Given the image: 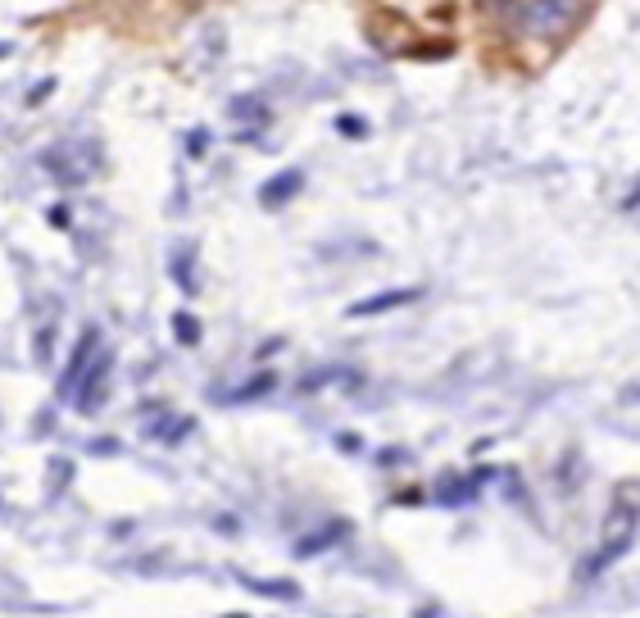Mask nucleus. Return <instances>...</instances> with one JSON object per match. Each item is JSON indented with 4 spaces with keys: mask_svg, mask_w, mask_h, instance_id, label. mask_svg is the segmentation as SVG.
Segmentation results:
<instances>
[{
    "mask_svg": "<svg viewBox=\"0 0 640 618\" xmlns=\"http://www.w3.org/2000/svg\"><path fill=\"white\" fill-rule=\"evenodd\" d=\"M173 337L182 346H201V323H195V314H186V310L173 314Z\"/></svg>",
    "mask_w": 640,
    "mask_h": 618,
    "instance_id": "obj_7",
    "label": "nucleus"
},
{
    "mask_svg": "<svg viewBox=\"0 0 640 618\" xmlns=\"http://www.w3.org/2000/svg\"><path fill=\"white\" fill-rule=\"evenodd\" d=\"M101 351V332L95 327H87L82 332V342H78V351L69 355V364H64V377H60V396H73L78 392V383H82V373H87V364H91V355Z\"/></svg>",
    "mask_w": 640,
    "mask_h": 618,
    "instance_id": "obj_1",
    "label": "nucleus"
},
{
    "mask_svg": "<svg viewBox=\"0 0 640 618\" xmlns=\"http://www.w3.org/2000/svg\"><path fill=\"white\" fill-rule=\"evenodd\" d=\"M341 132H351V136H364V119H359V114H346V119H341Z\"/></svg>",
    "mask_w": 640,
    "mask_h": 618,
    "instance_id": "obj_10",
    "label": "nucleus"
},
{
    "mask_svg": "<svg viewBox=\"0 0 640 618\" xmlns=\"http://www.w3.org/2000/svg\"><path fill=\"white\" fill-rule=\"evenodd\" d=\"M273 387H277V373H255L251 383H241V387L232 392V401H236V405H241V401H260V396H268Z\"/></svg>",
    "mask_w": 640,
    "mask_h": 618,
    "instance_id": "obj_6",
    "label": "nucleus"
},
{
    "mask_svg": "<svg viewBox=\"0 0 640 618\" xmlns=\"http://www.w3.org/2000/svg\"><path fill=\"white\" fill-rule=\"evenodd\" d=\"M351 533V523H332V528H323L318 537H305L301 546H295V555H301V559H309V555H318V550H327L332 541H341V537H346Z\"/></svg>",
    "mask_w": 640,
    "mask_h": 618,
    "instance_id": "obj_5",
    "label": "nucleus"
},
{
    "mask_svg": "<svg viewBox=\"0 0 640 618\" xmlns=\"http://www.w3.org/2000/svg\"><path fill=\"white\" fill-rule=\"evenodd\" d=\"M423 296V287H400V292H382V296H368L359 305H351L346 314L351 318H373V314H386V310H400V305H414Z\"/></svg>",
    "mask_w": 640,
    "mask_h": 618,
    "instance_id": "obj_3",
    "label": "nucleus"
},
{
    "mask_svg": "<svg viewBox=\"0 0 640 618\" xmlns=\"http://www.w3.org/2000/svg\"><path fill=\"white\" fill-rule=\"evenodd\" d=\"M241 582L251 587V591H264V596H282V600H295V596H301V587H295V582H260V578H245V574H241Z\"/></svg>",
    "mask_w": 640,
    "mask_h": 618,
    "instance_id": "obj_8",
    "label": "nucleus"
},
{
    "mask_svg": "<svg viewBox=\"0 0 640 618\" xmlns=\"http://www.w3.org/2000/svg\"><path fill=\"white\" fill-rule=\"evenodd\" d=\"M91 450H95V455H114V450H119V442H95Z\"/></svg>",
    "mask_w": 640,
    "mask_h": 618,
    "instance_id": "obj_11",
    "label": "nucleus"
},
{
    "mask_svg": "<svg viewBox=\"0 0 640 618\" xmlns=\"http://www.w3.org/2000/svg\"><path fill=\"white\" fill-rule=\"evenodd\" d=\"M186 146H191V155H205V146H210V132H191V136H186Z\"/></svg>",
    "mask_w": 640,
    "mask_h": 618,
    "instance_id": "obj_9",
    "label": "nucleus"
},
{
    "mask_svg": "<svg viewBox=\"0 0 640 618\" xmlns=\"http://www.w3.org/2000/svg\"><path fill=\"white\" fill-rule=\"evenodd\" d=\"M110 368H114V355H110V351H101V355H95V364H87L82 392H78V409H95V405L105 401V377H110Z\"/></svg>",
    "mask_w": 640,
    "mask_h": 618,
    "instance_id": "obj_2",
    "label": "nucleus"
},
{
    "mask_svg": "<svg viewBox=\"0 0 640 618\" xmlns=\"http://www.w3.org/2000/svg\"><path fill=\"white\" fill-rule=\"evenodd\" d=\"M301 186H305V173H301V169H286V173H277L273 182L260 186V201H264V205H286L295 192H301Z\"/></svg>",
    "mask_w": 640,
    "mask_h": 618,
    "instance_id": "obj_4",
    "label": "nucleus"
}]
</instances>
